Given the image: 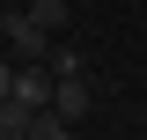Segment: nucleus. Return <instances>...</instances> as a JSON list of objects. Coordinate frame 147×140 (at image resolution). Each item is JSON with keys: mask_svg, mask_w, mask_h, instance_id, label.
I'll use <instances>...</instances> for the list:
<instances>
[{"mask_svg": "<svg viewBox=\"0 0 147 140\" xmlns=\"http://www.w3.org/2000/svg\"><path fill=\"white\" fill-rule=\"evenodd\" d=\"M88 103H96V96H88V74H74V81L52 88V111H66V118H88Z\"/></svg>", "mask_w": 147, "mask_h": 140, "instance_id": "nucleus-3", "label": "nucleus"}, {"mask_svg": "<svg viewBox=\"0 0 147 140\" xmlns=\"http://www.w3.org/2000/svg\"><path fill=\"white\" fill-rule=\"evenodd\" d=\"M52 88H59V74H52V67H22V74H15V103L44 111V103H52Z\"/></svg>", "mask_w": 147, "mask_h": 140, "instance_id": "nucleus-2", "label": "nucleus"}, {"mask_svg": "<svg viewBox=\"0 0 147 140\" xmlns=\"http://www.w3.org/2000/svg\"><path fill=\"white\" fill-rule=\"evenodd\" d=\"M7 7H30V0H7Z\"/></svg>", "mask_w": 147, "mask_h": 140, "instance_id": "nucleus-7", "label": "nucleus"}, {"mask_svg": "<svg viewBox=\"0 0 147 140\" xmlns=\"http://www.w3.org/2000/svg\"><path fill=\"white\" fill-rule=\"evenodd\" d=\"M0 44H15V59H22V67H44L59 37L44 30V22H37L30 7H7V15H0Z\"/></svg>", "mask_w": 147, "mask_h": 140, "instance_id": "nucleus-1", "label": "nucleus"}, {"mask_svg": "<svg viewBox=\"0 0 147 140\" xmlns=\"http://www.w3.org/2000/svg\"><path fill=\"white\" fill-rule=\"evenodd\" d=\"M15 74H22V59H15V52H0V103L15 96Z\"/></svg>", "mask_w": 147, "mask_h": 140, "instance_id": "nucleus-6", "label": "nucleus"}, {"mask_svg": "<svg viewBox=\"0 0 147 140\" xmlns=\"http://www.w3.org/2000/svg\"><path fill=\"white\" fill-rule=\"evenodd\" d=\"M44 67H52L59 81H74V74H88V59L74 52V44H52V59H44Z\"/></svg>", "mask_w": 147, "mask_h": 140, "instance_id": "nucleus-5", "label": "nucleus"}, {"mask_svg": "<svg viewBox=\"0 0 147 140\" xmlns=\"http://www.w3.org/2000/svg\"><path fill=\"white\" fill-rule=\"evenodd\" d=\"M30 15L44 22L52 37H59V30H66V15H74V0H30Z\"/></svg>", "mask_w": 147, "mask_h": 140, "instance_id": "nucleus-4", "label": "nucleus"}]
</instances>
